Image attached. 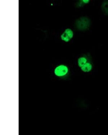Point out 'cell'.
Instances as JSON below:
<instances>
[{
    "mask_svg": "<svg viewBox=\"0 0 108 135\" xmlns=\"http://www.w3.org/2000/svg\"><path fill=\"white\" fill-rule=\"evenodd\" d=\"M91 20L89 17L82 16L76 21V28L79 31H85L89 29L91 25Z\"/></svg>",
    "mask_w": 108,
    "mask_h": 135,
    "instance_id": "6da1fadb",
    "label": "cell"
},
{
    "mask_svg": "<svg viewBox=\"0 0 108 135\" xmlns=\"http://www.w3.org/2000/svg\"><path fill=\"white\" fill-rule=\"evenodd\" d=\"M68 72V67L65 65H61L58 66L55 69L54 73L57 76H63L67 74Z\"/></svg>",
    "mask_w": 108,
    "mask_h": 135,
    "instance_id": "7a4b0ae2",
    "label": "cell"
},
{
    "mask_svg": "<svg viewBox=\"0 0 108 135\" xmlns=\"http://www.w3.org/2000/svg\"><path fill=\"white\" fill-rule=\"evenodd\" d=\"M73 31L70 28H67L61 35V40L65 42H68L73 38Z\"/></svg>",
    "mask_w": 108,
    "mask_h": 135,
    "instance_id": "3957f363",
    "label": "cell"
},
{
    "mask_svg": "<svg viewBox=\"0 0 108 135\" xmlns=\"http://www.w3.org/2000/svg\"><path fill=\"white\" fill-rule=\"evenodd\" d=\"M80 68L81 70L83 72L88 73L90 72L92 70L93 65L91 62H88Z\"/></svg>",
    "mask_w": 108,
    "mask_h": 135,
    "instance_id": "277c9868",
    "label": "cell"
},
{
    "mask_svg": "<svg viewBox=\"0 0 108 135\" xmlns=\"http://www.w3.org/2000/svg\"><path fill=\"white\" fill-rule=\"evenodd\" d=\"M101 8L103 13L108 16V1H105L102 3Z\"/></svg>",
    "mask_w": 108,
    "mask_h": 135,
    "instance_id": "5b68a950",
    "label": "cell"
},
{
    "mask_svg": "<svg viewBox=\"0 0 108 135\" xmlns=\"http://www.w3.org/2000/svg\"><path fill=\"white\" fill-rule=\"evenodd\" d=\"M88 62L87 58L85 57H81L78 58L77 61V64L78 67L81 68Z\"/></svg>",
    "mask_w": 108,
    "mask_h": 135,
    "instance_id": "8992f818",
    "label": "cell"
},
{
    "mask_svg": "<svg viewBox=\"0 0 108 135\" xmlns=\"http://www.w3.org/2000/svg\"><path fill=\"white\" fill-rule=\"evenodd\" d=\"M82 1L85 5L88 4L90 2V0H82Z\"/></svg>",
    "mask_w": 108,
    "mask_h": 135,
    "instance_id": "52a82bcc",
    "label": "cell"
}]
</instances>
